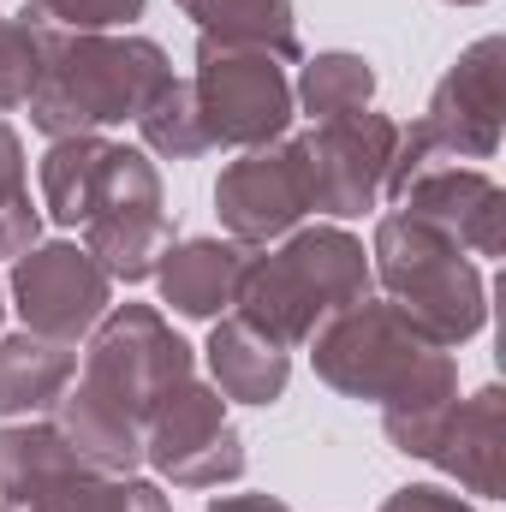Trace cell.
Masks as SVG:
<instances>
[{
    "label": "cell",
    "mask_w": 506,
    "mask_h": 512,
    "mask_svg": "<svg viewBox=\"0 0 506 512\" xmlns=\"http://www.w3.org/2000/svg\"><path fill=\"white\" fill-rule=\"evenodd\" d=\"M191 382V346L161 322L149 304H120L90 328L84 376L60 393V435L78 459H90L108 477H131L143 459V423L149 411Z\"/></svg>",
    "instance_id": "cell-1"
},
{
    "label": "cell",
    "mask_w": 506,
    "mask_h": 512,
    "mask_svg": "<svg viewBox=\"0 0 506 512\" xmlns=\"http://www.w3.org/2000/svg\"><path fill=\"white\" fill-rule=\"evenodd\" d=\"M316 376L346 399H376L381 429L399 453H429L441 417L459 399V370L393 304H352L310 334Z\"/></svg>",
    "instance_id": "cell-2"
},
{
    "label": "cell",
    "mask_w": 506,
    "mask_h": 512,
    "mask_svg": "<svg viewBox=\"0 0 506 512\" xmlns=\"http://www.w3.org/2000/svg\"><path fill=\"white\" fill-rule=\"evenodd\" d=\"M364 292H370L364 245L340 227H310V233H292L280 251L245 256L233 304H239V322H251L274 346H310V334L340 310L364 304Z\"/></svg>",
    "instance_id": "cell-3"
},
{
    "label": "cell",
    "mask_w": 506,
    "mask_h": 512,
    "mask_svg": "<svg viewBox=\"0 0 506 512\" xmlns=\"http://www.w3.org/2000/svg\"><path fill=\"white\" fill-rule=\"evenodd\" d=\"M173 78L161 42L149 36H60L48 72L30 96V126L48 137H78L137 120L149 96Z\"/></svg>",
    "instance_id": "cell-4"
},
{
    "label": "cell",
    "mask_w": 506,
    "mask_h": 512,
    "mask_svg": "<svg viewBox=\"0 0 506 512\" xmlns=\"http://www.w3.org/2000/svg\"><path fill=\"white\" fill-rule=\"evenodd\" d=\"M376 274L387 286V304L429 340V346H459L483 328V274L441 227L417 215H387L376 227Z\"/></svg>",
    "instance_id": "cell-5"
},
{
    "label": "cell",
    "mask_w": 506,
    "mask_h": 512,
    "mask_svg": "<svg viewBox=\"0 0 506 512\" xmlns=\"http://www.w3.org/2000/svg\"><path fill=\"white\" fill-rule=\"evenodd\" d=\"M0 512H167V495L155 483L96 471L54 423H6Z\"/></svg>",
    "instance_id": "cell-6"
},
{
    "label": "cell",
    "mask_w": 506,
    "mask_h": 512,
    "mask_svg": "<svg viewBox=\"0 0 506 512\" xmlns=\"http://www.w3.org/2000/svg\"><path fill=\"white\" fill-rule=\"evenodd\" d=\"M501 149V36H483L453 60V72L435 84L429 114L393 143L387 197H399L417 173L447 161H483Z\"/></svg>",
    "instance_id": "cell-7"
},
{
    "label": "cell",
    "mask_w": 506,
    "mask_h": 512,
    "mask_svg": "<svg viewBox=\"0 0 506 512\" xmlns=\"http://www.w3.org/2000/svg\"><path fill=\"white\" fill-rule=\"evenodd\" d=\"M84 251L102 262L108 280H149L173 251V221L161 209V173L143 149L108 143L96 167V197L84 215Z\"/></svg>",
    "instance_id": "cell-8"
},
{
    "label": "cell",
    "mask_w": 506,
    "mask_h": 512,
    "mask_svg": "<svg viewBox=\"0 0 506 512\" xmlns=\"http://www.w3.org/2000/svg\"><path fill=\"white\" fill-rule=\"evenodd\" d=\"M191 96H197V120H203L209 149L215 143H227V149H262V143H280L286 126H292V84H286L280 60L262 54V48L197 36Z\"/></svg>",
    "instance_id": "cell-9"
},
{
    "label": "cell",
    "mask_w": 506,
    "mask_h": 512,
    "mask_svg": "<svg viewBox=\"0 0 506 512\" xmlns=\"http://www.w3.org/2000/svg\"><path fill=\"white\" fill-rule=\"evenodd\" d=\"M143 459L173 489H221L245 477V441L227 423V399L197 376L179 382L143 423Z\"/></svg>",
    "instance_id": "cell-10"
},
{
    "label": "cell",
    "mask_w": 506,
    "mask_h": 512,
    "mask_svg": "<svg viewBox=\"0 0 506 512\" xmlns=\"http://www.w3.org/2000/svg\"><path fill=\"white\" fill-rule=\"evenodd\" d=\"M215 209L233 245H268L292 233L316 209L304 137H280V143H262V149H245L239 161H227L215 179Z\"/></svg>",
    "instance_id": "cell-11"
},
{
    "label": "cell",
    "mask_w": 506,
    "mask_h": 512,
    "mask_svg": "<svg viewBox=\"0 0 506 512\" xmlns=\"http://www.w3.org/2000/svg\"><path fill=\"white\" fill-rule=\"evenodd\" d=\"M108 292L114 280L78 245H30L12 268V298H18L24 328L60 346H72L78 334H90L108 316Z\"/></svg>",
    "instance_id": "cell-12"
},
{
    "label": "cell",
    "mask_w": 506,
    "mask_h": 512,
    "mask_svg": "<svg viewBox=\"0 0 506 512\" xmlns=\"http://www.w3.org/2000/svg\"><path fill=\"white\" fill-rule=\"evenodd\" d=\"M399 126L387 114H352V120H322L304 137L310 149V179H316V209L352 221L387 197V167H393Z\"/></svg>",
    "instance_id": "cell-13"
},
{
    "label": "cell",
    "mask_w": 506,
    "mask_h": 512,
    "mask_svg": "<svg viewBox=\"0 0 506 512\" xmlns=\"http://www.w3.org/2000/svg\"><path fill=\"white\" fill-rule=\"evenodd\" d=\"M399 203H405V215L441 227L465 256H501V215H506L501 203L506 197L489 173H471V167L447 161V167L417 173L399 191Z\"/></svg>",
    "instance_id": "cell-14"
},
{
    "label": "cell",
    "mask_w": 506,
    "mask_h": 512,
    "mask_svg": "<svg viewBox=\"0 0 506 512\" xmlns=\"http://www.w3.org/2000/svg\"><path fill=\"white\" fill-rule=\"evenodd\" d=\"M501 441H506L501 387H483L477 399H453V411L441 417V429H435V441H429L423 459H435L471 495L495 501L501 495Z\"/></svg>",
    "instance_id": "cell-15"
},
{
    "label": "cell",
    "mask_w": 506,
    "mask_h": 512,
    "mask_svg": "<svg viewBox=\"0 0 506 512\" xmlns=\"http://www.w3.org/2000/svg\"><path fill=\"white\" fill-rule=\"evenodd\" d=\"M161 298L179 310V316H221L239 292V274H245V245L233 239H185L179 251L161 256Z\"/></svg>",
    "instance_id": "cell-16"
},
{
    "label": "cell",
    "mask_w": 506,
    "mask_h": 512,
    "mask_svg": "<svg viewBox=\"0 0 506 512\" xmlns=\"http://www.w3.org/2000/svg\"><path fill=\"white\" fill-rule=\"evenodd\" d=\"M209 370H215V393H221V399L274 405V399L286 393L292 358H286V346H274L268 334H256L251 322L227 316V322H215V334H209Z\"/></svg>",
    "instance_id": "cell-17"
},
{
    "label": "cell",
    "mask_w": 506,
    "mask_h": 512,
    "mask_svg": "<svg viewBox=\"0 0 506 512\" xmlns=\"http://www.w3.org/2000/svg\"><path fill=\"white\" fill-rule=\"evenodd\" d=\"M78 376V352L42 334H6L0 340V417H36L60 405V393Z\"/></svg>",
    "instance_id": "cell-18"
},
{
    "label": "cell",
    "mask_w": 506,
    "mask_h": 512,
    "mask_svg": "<svg viewBox=\"0 0 506 512\" xmlns=\"http://www.w3.org/2000/svg\"><path fill=\"white\" fill-rule=\"evenodd\" d=\"M209 42H239L262 48L274 60H298V24L292 0H179Z\"/></svg>",
    "instance_id": "cell-19"
},
{
    "label": "cell",
    "mask_w": 506,
    "mask_h": 512,
    "mask_svg": "<svg viewBox=\"0 0 506 512\" xmlns=\"http://www.w3.org/2000/svg\"><path fill=\"white\" fill-rule=\"evenodd\" d=\"M102 137L78 131V137H54L42 155V203L60 227H84L90 197H96V167H102Z\"/></svg>",
    "instance_id": "cell-20"
},
{
    "label": "cell",
    "mask_w": 506,
    "mask_h": 512,
    "mask_svg": "<svg viewBox=\"0 0 506 512\" xmlns=\"http://www.w3.org/2000/svg\"><path fill=\"white\" fill-rule=\"evenodd\" d=\"M298 102L310 108V120H352L376 102V72L364 54H316L298 78Z\"/></svg>",
    "instance_id": "cell-21"
},
{
    "label": "cell",
    "mask_w": 506,
    "mask_h": 512,
    "mask_svg": "<svg viewBox=\"0 0 506 512\" xmlns=\"http://www.w3.org/2000/svg\"><path fill=\"white\" fill-rule=\"evenodd\" d=\"M54 42H60V30L30 24L24 12L18 18H0V114L30 108V96H36V84L48 72Z\"/></svg>",
    "instance_id": "cell-22"
},
{
    "label": "cell",
    "mask_w": 506,
    "mask_h": 512,
    "mask_svg": "<svg viewBox=\"0 0 506 512\" xmlns=\"http://www.w3.org/2000/svg\"><path fill=\"white\" fill-rule=\"evenodd\" d=\"M137 131H143V143H149L155 155H167V161H191V155L209 149L203 120H197V96H191V84H179V78H167V84L149 96V108L137 114Z\"/></svg>",
    "instance_id": "cell-23"
},
{
    "label": "cell",
    "mask_w": 506,
    "mask_h": 512,
    "mask_svg": "<svg viewBox=\"0 0 506 512\" xmlns=\"http://www.w3.org/2000/svg\"><path fill=\"white\" fill-rule=\"evenodd\" d=\"M24 18L60 36H108L131 18H143V0H30Z\"/></svg>",
    "instance_id": "cell-24"
},
{
    "label": "cell",
    "mask_w": 506,
    "mask_h": 512,
    "mask_svg": "<svg viewBox=\"0 0 506 512\" xmlns=\"http://www.w3.org/2000/svg\"><path fill=\"white\" fill-rule=\"evenodd\" d=\"M36 233H42V209L30 203V191L6 197L0 203V256H24L36 245Z\"/></svg>",
    "instance_id": "cell-25"
},
{
    "label": "cell",
    "mask_w": 506,
    "mask_h": 512,
    "mask_svg": "<svg viewBox=\"0 0 506 512\" xmlns=\"http://www.w3.org/2000/svg\"><path fill=\"white\" fill-rule=\"evenodd\" d=\"M381 512H471L459 507V495H447V489H399V495H387Z\"/></svg>",
    "instance_id": "cell-26"
},
{
    "label": "cell",
    "mask_w": 506,
    "mask_h": 512,
    "mask_svg": "<svg viewBox=\"0 0 506 512\" xmlns=\"http://www.w3.org/2000/svg\"><path fill=\"white\" fill-rule=\"evenodd\" d=\"M18 191H30L24 185V149H18V131L0 120V203L18 197Z\"/></svg>",
    "instance_id": "cell-27"
},
{
    "label": "cell",
    "mask_w": 506,
    "mask_h": 512,
    "mask_svg": "<svg viewBox=\"0 0 506 512\" xmlns=\"http://www.w3.org/2000/svg\"><path fill=\"white\" fill-rule=\"evenodd\" d=\"M209 512H292V507H280L268 495H221V501H209Z\"/></svg>",
    "instance_id": "cell-28"
},
{
    "label": "cell",
    "mask_w": 506,
    "mask_h": 512,
    "mask_svg": "<svg viewBox=\"0 0 506 512\" xmlns=\"http://www.w3.org/2000/svg\"><path fill=\"white\" fill-rule=\"evenodd\" d=\"M0 316H6V286H0Z\"/></svg>",
    "instance_id": "cell-29"
},
{
    "label": "cell",
    "mask_w": 506,
    "mask_h": 512,
    "mask_svg": "<svg viewBox=\"0 0 506 512\" xmlns=\"http://www.w3.org/2000/svg\"><path fill=\"white\" fill-rule=\"evenodd\" d=\"M453 6H477V0H453Z\"/></svg>",
    "instance_id": "cell-30"
}]
</instances>
